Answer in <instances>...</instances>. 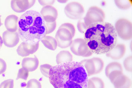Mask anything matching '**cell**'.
<instances>
[{"label":"cell","mask_w":132,"mask_h":88,"mask_svg":"<svg viewBox=\"0 0 132 88\" xmlns=\"http://www.w3.org/2000/svg\"><path fill=\"white\" fill-rule=\"evenodd\" d=\"M54 88H86L88 76L80 62L71 61L52 66L48 77Z\"/></svg>","instance_id":"6da1fadb"},{"label":"cell","mask_w":132,"mask_h":88,"mask_svg":"<svg viewBox=\"0 0 132 88\" xmlns=\"http://www.w3.org/2000/svg\"><path fill=\"white\" fill-rule=\"evenodd\" d=\"M84 40L93 54H106L117 44L118 35L115 27L109 22L92 24L86 27Z\"/></svg>","instance_id":"7a4b0ae2"},{"label":"cell","mask_w":132,"mask_h":88,"mask_svg":"<svg viewBox=\"0 0 132 88\" xmlns=\"http://www.w3.org/2000/svg\"><path fill=\"white\" fill-rule=\"evenodd\" d=\"M18 30L20 38L23 42L35 44L46 35L45 22L39 12L30 10L21 16Z\"/></svg>","instance_id":"3957f363"},{"label":"cell","mask_w":132,"mask_h":88,"mask_svg":"<svg viewBox=\"0 0 132 88\" xmlns=\"http://www.w3.org/2000/svg\"><path fill=\"white\" fill-rule=\"evenodd\" d=\"M75 32V27L72 24L64 23L61 25L57 31L55 38L57 46L62 49L70 46Z\"/></svg>","instance_id":"277c9868"},{"label":"cell","mask_w":132,"mask_h":88,"mask_svg":"<svg viewBox=\"0 0 132 88\" xmlns=\"http://www.w3.org/2000/svg\"><path fill=\"white\" fill-rule=\"evenodd\" d=\"M115 28L117 35L125 41L130 40L132 37V24L129 20L122 18L116 22Z\"/></svg>","instance_id":"5b68a950"},{"label":"cell","mask_w":132,"mask_h":88,"mask_svg":"<svg viewBox=\"0 0 132 88\" xmlns=\"http://www.w3.org/2000/svg\"><path fill=\"white\" fill-rule=\"evenodd\" d=\"M105 18V14L101 8L96 6H92L89 7L84 18L87 27L92 24L103 22Z\"/></svg>","instance_id":"8992f818"},{"label":"cell","mask_w":132,"mask_h":88,"mask_svg":"<svg viewBox=\"0 0 132 88\" xmlns=\"http://www.w3.org/2000/svg\"><path fill=\"white\" fill-rule=\"evenodd\" d=\"M70 47L72 52L78 56L88 57L93 54L89 49L85 40L82 38L72 40Z\"/></svg>","instance_id":"52a82bcc"},{"label":"cell","mask_w":132,"mask_h":88,"mask_svg":"<svg viewBox=\"0 0 132 88\" xmlns=\"http://www.w3.org/2000/svg\"><path fill=\"white\" fill-rule=\"evenodd\" d=\"M66 16L72 20H80L85 13L84 7L77 2H72L68 4L64 8Z\"/></svg>","instance_id":"ba28073f"},{"label":"cell","mask_w":132,"mask_h":88,"mask_svg":"<svg viewBox=\"0 0 132 88\" xmlns=\"http://www.w3.org/2000/svg\"><path fill=\"white\" fill-rule=\"evenodd\" d=\"M39 47V43L35 44H31L26 42H22L18 47L17 52L21 57H27L36 52Z\"/></svg>","instance_id":"9c48e42d"},{"label":"cell","mask_w":132,"mask_h":88,"mask_svg":"<svg viewBox=\"0 0 132 88\" xmlns=\"http://www.w3.org/2000/svg\"><path fill=\"white\" fill-rule=\"evenodd\" d=\"M40 14L45 23H53L56 21L57 18V10L52 6L43 7L40 11Z\"/></svg>","instance_id":"30bf717a"},{"label":"cell","mask_w":132,"mask_h":88,"mask_svg":"<svg viewBox=\"0 0 132 88\" xmlns=\"http://www.w3.org/2000/svg\"><path fill=\"white\" fill-rule=\"evenodd\" d=\"M36 3V1H12L11 7L12 10L18 13L25 12L32 7Z\"/></svg>","instance_id":"8fae6325"},{"label":"cell","mask_w":132,"mask_h":88,"mask_svg":"<svg viewBox=\"0 0 132 88\" xmlns=\"http://www.w3.org/2000/svg\"><path fill=\"white\" fill-rule=\"evenodd\" d=\"M2 38L4 45L9 48L15 47L20 42V37L17 32H11L5 31L3 33Z\"/></svg>","instance_id":"7c38bea8"},{"label":"cell","mask_w":132,"mask_h":88,"mask_svg":"<svg viewBox=\"0 0 132 88\" xmlns=\"http://www.w3.org/2000/svg\"><path fill=\"white\" fill-rule=\"evenodd\" d=\"M126 52V47L123 44H118L111 51L106 54V56L114 60L122 58Z\"/></svg>","instance_id":"4fadbf2b"},{"label":"cell","mask_w":132,"mask_h":88,"mask_svg":"<svg viewBox=\"0 0 132 88\" xmlns=\"http://www.w3.org/2000/svg\"><path fill=\"white\" fill-rule=\"evenodd\" d=\"M39 64V61L37 57L25 58L22 60V68L28 72L35 71L37 69Z\"/></svg>","instance_id":"5bb4252c"},{"label":"cell","mask_w":132,"mask_h":88,"mask_svg":"<svg viewBox=\"0 0 132 88\" xmlns=\"http://www.w3.org/2000/svg\"><path fill=\"white\" fill-rule=\"evenodd\" d=\"M112 84L115 88H130L132 82L130 79L123 73L115 79Z\"/></svg>","instance_id":"9a60e30c"},{"label":"cell","mask_w":132,"mask_h":88,"mask_svg":"<svg viewBox=\"0 0 132 88\" xmlns=\"http://www.w3.org/2000/svg\"><path fill=\"white\" fill-rule=\"evenodd\" d=\"M18 17L15 15H9L5 21V26L7 30L10 32H16L18 27Z\"/></svg>","instance_id":"2e32d148"},{"label":"cell","mask_w":132,"mask_h":88,"mask_svg":"<svg viewBox=\"0 0 132 88\" xmlns=\"http://www.w3.org/2000/svg\"><path fill=\"white\" fill-rule=\"evenodd\" d=\"M72 55L69 51H61L57 54L56 57V61L58 65L72 61Z\"/></svg>","instance_id":"e0dca14e"},{"label":"cell","mask_w":132,"mask_h":88,"mask_svg":"<svg viewBox=\"0 0 132 88\" xmlns=\"http://www.w3.org/2000/svg\"><path fill=\"white\" fill-rule=\"evenodd\" d=\"M80 62L85 68L87 72L88 77L93 75H95V64L92 58L82 60Z\"/></svg>","instance_id":"ac0fdd59"},{"label":"cell","mask_w":132,"mask_h":88,"mask_svg":"<svg viewBox=\"0 0 132 88\" xmlns=\"http://www.w3.org/2000/svg\"><path fill=\"white\" fill-rule=\"evenodd\" d=\"M41 41L44 45L50 50L55 51L57 49V44L55 38L53 37L45 35Z\"/></svg>","instance_id":"d6986e66"},{"label":"cell","mask_w":132,"mask_h":88,"mask_svg":"<svg viewBox=\"0 0 132 88\" xmlns=\"http://www.w3.org/2000/svg\"><path fill=\"white\" fill-rule=\"evenodd\" d=\"M116 70L123 72V68L122 65L117 62H113L108 64L105 70V73L107 77L112 72Z\"/></svg>","instance_id":"ffe728a7"},{"label":"cell","mask_w":132,"mask_h":88,"mask_svg":"<svg viewBox=\"0 0 132 88\" xmlns=\"http://www.w3.org/2000/svg\"><path fill=\"white\" fill-rule=\"evenodd\" d=\"M94 62L95 68V75L101 72L104 67L103 60L100 58H92Z\"/></svg>","instance_id":"44dd1931"},{"label":"cell","mask_w":132,"mask_h":88,"mask_svg":"<svg viewBox=\"0 0 132 88\" xmlns=\"http://www.w3.org/2000/svg\"><path fill=\"white\" fill-rule=\"evenodd\" d=\"M114 1L117 7L121 10H127L130 8L132 6L131 1H130L116 0Z\"/></svg>","instance_id":"7402d4cb"},{"label":"cell","mask_w":132,"mask_h":88,"mask_svg":"<svg viewBox=\"0 0 132 88\" xmlns=\"http://www.w3.org/2000/svg\"><path fill=\"white\" fill-rule=\"evenodd\" d=\"M27 88H42L41 83L35 79H30L27 84Z\"/></svg>","instance_id":"603a6c76"},{"label":"cell","mask_w":132,"mask_h":88,"mask_svg":"<svg viewBox=\"0 0 132 88\" xmlns=\"http://www.w3.org/2000/svg\"><path fill=\"white\" fill-rule=\"evenodd\" d=\"M132 56L130 55L126 58L123 61V66L125 69L127 71L132 72Z\"/></svg>","instance_id":"cb8c5ba5"},{"label":"cell","mask_w":132,"mask_h":88,"mask_svg":"<svg viewBox=\"0 0 132 88\" xmlns=\"http://www.w3.org/2000/svg\"><path fill=\"white\" fill-rule=\"evenodd\" d=\"M90 79L94 83L96 88H105V84L102 79L98 77H94Z\"/></svg>","instance_id":"d4e9b609"},{"label":"cell","mask_w":132,"mask_h":88,"mask_svg":"<svg viewBox=\"0 0 132 88\" xmlns=\"http://www.w3.org/2000/svg\"><path fill=\"white\" fill-rule=\"evenodd\" d=\"M29 76V72L26 69L22 68L20 69L18 71L17 79H22L24 80H27Z\"/></svg>","instance_id":"484cf974"},{"label":"cell","mask_w":132,"mask_h":88,"mask_svg":"<svg viewBox=\"0 0 132 88\" xmlns=\"http://www.w3.org/2000/svg\"><path fill=\"white\" fill-rule=\"evenodd\" d=\"M52 66L48 64H44L40 66V70L42 74L46 77H48L49 71Z\"/></svg>","instance_id":"4316f807"},{"label":"cell","mask_w":132,"mask_h":88,"mask_svg":"<svg viewBox=\"0 0 132 88\" xmlns=\"http://www.w3.org/2000/svg\"><path fill=\"white\" fill-rule=\"evenodd\" d=\"M46 28V35L49 34L55 30L57 26L56 21L53 23H45Z\"/></svg>","instance_id":"83f0119b"},{"label":"cell","mask_w":132,"mask_h":88,"mask_svg":"<svg viewBox=\"0 0 132 88\" xmlns=\"http://www.w3.org/2000/svg\"><path fill=\"white\" fill-rule=\"evenodd\" d=\"M14 80L8 79L4 80L0 84V88H13Z\"/></svg>","instance_id":"f1b7e54d"},{"label":"cell","mask_w":132,"mask_h":88,"mask_svg":"<svg viewBox=\"0 0 132 88\" xmlns=\"http://www.w3.org/2000/svg\"><path fill=\"white\" fill-rule=\"evenodd\" d=\"M77 28L79 32L84 34L86 30V27L85 24L84 18H81L78 21L77 24Z\"/></svg>","instance_id":"f546056e"},{"label":"cell","mask_w":132,"mask_h":88,"mask_svg":"<svg viewBox=\"0 0 132 88\" xmlns=\"http://www.w3.org/2000/svg\"><path fill=\"white\" fill-rule=\"evenodd\" d=\"M123 73L122 71H118V70H116V71H113L109 75L108 78L111 81L112 83L114 82L115 79L118 77L121 74H123Z\"/></svg>","instance_id":"4dcf8cb0"},{"label":"cell","mask_w":132,"mask_h":88,"mask_svg":"<svg viewBox=\"0 0 132 88\" xmlns=\"http://www.w3.org/2000/svg\"><path fill=\"white\" fill-rule=\"evenodd\" d=\"M6 69V63L3 59L0 58V75L4 73Z\"/></svg>","instance_id":"1f68e13d"},{"label":"cell","mask_w":132,"mask_h":88,"mask_svg":"<svg viewBox=\"0 0 132 88\" xmlns=\"http://www.w3.org/2000/svg\"><path fill=\"white\" fill-rule=\"evenodd\" d=\"M38 2L42 6H52L54 4L55 1H38Z\"/></svg>","instance_id":"d6a6232c"},{"label":"cell","mask_w":132,"mask_h":88,"mask_svg":"<svg viewBox=\"0 0 132 88\" xmlns=\"http://www.w3.org/2000/svg\"><path fill=\"white\" fill-rule=\"evenodd\" d=\"M86 88H96L94 83L90 79H88V86Z\"/></svg>","instance_id":"836d02e7"},{"label":"cell","mask_w":132,"mask_h":88,"mask_svg":"<svg viewBox=\"0 0 132 88\" xmlns=\"http://www.w3.org/2000/svg\"><path fill=\"white\" fill-rule=\"evenodd\" d=\"M3 38L0 35V49H1V47L3 45Z\"/></svg>","instance_id":"e575fe53"},{"label":"cell","mask_w":132,"mask_h":88,"mask_svg":"<svg viewBox=\"0 0 132 88\" xmlns=\"http://www.w3.org/2000/svg\"><path fill=\"white\" fill-rule=\"evenodd\" d=\"M61 3H67L68 1H57Z\"/></svg>","instance_id":"d590c367"},{"label":"cell","mask_w":132,"mask_h":88,"mask_svg":"<svg viewBox=\"0 0 132 88\" xmlns=\"http://www.w3.org/2000/svg\"><path fill=\"white\" fill-rule=\"evenodd\" d=\"M1 16L0 15V27H1L2 25V23H1Z\"/></svg>","instance_id":"8d00e7d4"},{"label":"cell","mask_w":132,"mask_h":88,"mask_svg":"<svg viewBox=\"0 0 132 88\" xmlns=\"http://www.w3.org/2000/svg\"></svg>","instance_id":"74e56055"}]
</instances>
